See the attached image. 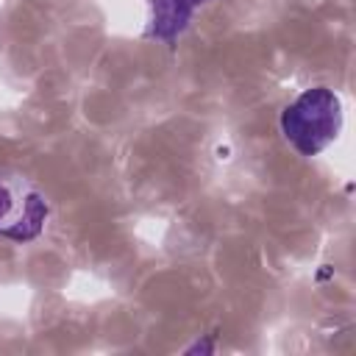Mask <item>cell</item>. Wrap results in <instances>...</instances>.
<instances>
[{
  "instance_id": "1",
  "label": "cell",
  "mask_w": 356,
  "mask_h": 356,
  "mask_svg": "<svg viewBox=\"0 0 356 356\" xmlns=\"http://www.w3.org/2000/svg\"><path fill=\"white\" fill-rule=\"evenodd\" d=\"M278 125L298 156L312 159L337 142L342 131V100L328 86H309L284 106Z\"/></svg>"
},
{
  "instance_id": "3",
  "label": "cell",
  "mask_w": 356,
  "mask_h": 356,
  "mask_svg": "<svg viewBox=\"0 0 356 356\" xmlns=\"http://www.w3.org/2000/svg\"><path fill=\"white\" fill-rule=\"evenodd\" d=\"M147 3H150V22L145 28V39L172 47L189 28L195 11L211 0H147Z\"/></svg>"
},
{
  "instance_id": "2",
  "label": "cell",
  "mask_w": 356,
  "mask_h": 356,
  "mask_svg": "<svg viewBox=\"0 0 356 356\" xmlns=\"http://www.w3.org/2000/svg\"><path fill=\"white\" fill-rule=\"evenodd\" d=\"M50 217L47 197L25 178H0V239L25 245L42 236Z\"/></svg>"
}]
</instances>
